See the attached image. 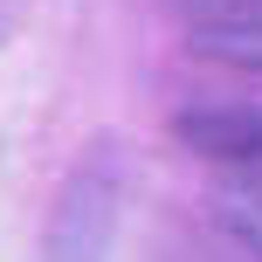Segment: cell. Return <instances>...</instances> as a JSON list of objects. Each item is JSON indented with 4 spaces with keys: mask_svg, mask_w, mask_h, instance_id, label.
I'll use <instances>...</instances> for the list:
<instances>
[{
    "mask_svg": "<svg viewBox=\"0 0 262 262\" xmlns=\"http://www.w3.org/2000/svg\"><path fill=\"white\" fill-rule=\"evenodd\" d=\"M200 41H235V35H262V0H166Z\"/></svg>",
    "mask_w": 262,
    "mask_h": 262,
    "instance_id": "obj_1",
    "label": "cell"
}]
</instances>
